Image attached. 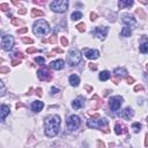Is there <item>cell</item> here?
<instances>
[{
    "label": "cell",
    "mask_w": 148,
    "mask_h": 148,
    "mask_svg": "<svg viewBox=\"0 0 148 148\" xmlns=\"http://www.w3.org/2000/svg\"><path fill=\"white\" fill-rule=\"evenodd\" d=\"M61 119L58 114H50L44 119V127H45V135L49 138H53L59 133Z\"/></svg>",
    "instance_id": "1"
},
{
    "label": "cell",
    "mask_w": 148,
    "mask_h": 148,
    "mask_svg": "<svg viewBox=\"0 0 148 148\" xmlns=\"http://www.w3.org/2000/svg\"><path fill=\"white\" fill-rule=\"evenodd\" d=\"M32 31L37 36H45L50 32V24L45 20H38L32 25Z\"/></svg>",
    "instance_id": "2"
},
{
    "label": "cell",
    "mask_w": 148,
    "mask_h": 148,
    "mask_svg": "<svg viewBox=\"0 0 148 148\" xmlns=\"http://www.w3.org/2000/svg\"><path fill=\"white\" fill-rule=\"evenodd\" d=\"M82 59V53L79 49H71L67 54V62L69 66H76Z\"/></svg>",
    "instance_id": "3"
},
{
    "label": "cell",
    "mask_w": 148,
    "mask_h": 148,
    "mask_svg": "<svg viewBox=\"0 0 148 148\" xmlns=\"http://www.w3.org/2000/svg\"><path fill=\"white\" fill-rule=\"evenodd\" d=\"M67 7H68L67 0H58V1H52L50 3V8L56 13H65Z\"/></svg>",
    "instance_id": "4"
},
{
    "label": "cell",
    "mask_w": 148,
    "mask_h": 148,
    "mask_svg": "<svg viewBox=\"0 0 148 148\" xmlns=\"http://www.w3.org/2000/svg\"><path fill=\"white\" fill-rule=\"evenodd\" d=\"M81 124V120H80V117L76 116V114H72L68 117L67 121H66V125H67V128L68 131H75L79 128Z\"/></svg>",
    "instance_id": "5"
},
{
    "label": "cell",
    "mask_w": 148,
    "mask_h": 148,
    "mask_svg": "<svg viewBox=\"0 0 148 148\" xmlns=\"http://www.w3.org/2000/svg\"><path fill=\"white\" fill-rule=\"evenodd\" d=\"M1 46L6 51H10L14 46V38L12 35H5L1 37Z\"/></svg>",
    "instance_id": "6"
},
{
    "label": "cell",
    "mask_w": 148,
    "mask_h": 148,
    "mask_svg": "<svg viewBox=\"0 0 148 148\" xmlns=\"http://www.w3.org/2000/svg\"><path fill=\"white\" fill-rule=\"evenodd\" d=\"M121 21H123V23L126 24V27H128V28H131V29L136 28V24H138V23H136V20L134 18L133 15H131V14H128V13H125V14L121 15Z\"/></svg>",
    "instance_id": "7"
},
{
    "label": "cell",
    "mask_w": 148,
    "mask_h": 148,
    "mask_svg": "<svg viewBox=\"0 0 148 148\" xmlns=\"http://www.w3.org/2000/svg\"><path fill=\"white\" fill-rule=\"evenodd\" d=\"M106 125H108V121H106V119H104V118L97 119V120L90 119V120L87 121V126H88V127H90V128H96V130L102 128L103 126H106Z\"/></svg>",
    "instance_id": "8"
},
{
    "label": "cell",
    "mask_w": 148,
    "mask_h": 148,
    "mask_svg": "<svg viewBox=\"0 0 148 148\" xmlns=\"http://www.w3.org/2000/svg\"><path fill=\"white\" fill-rule=\"evenodd\" d=\"M123 101H124V98L121 96H113V97H111L109 99V105H110L111 110H113V111L119 110V108L123 104Z\"/></svg>",
    "instance_id": "9"
},
{
    "label": "cell",
    "mask_w": 148,
    "mask_h": 148,
    "mask_svg": "<svg viewBox=\"0 0 148 148\" xmlns=\"http://www.w3.org/2000/svg\"><path fill=\"white\" fill-rule=\"evenodd\" d=\"M108 32H109V29H108L106 27H96V28L92 30V35H94L95 37H97L98 39H101V40H103V39L106 37Z\"/></svg>",
    "instance_id": "10"
},
{
    "label": "cell",
    "mask_w": 148,
    "mask_h": 148,
    "mask_svg": "<svg viewBox=\"0 0 148 148\" xmlns=\"http://www.w3.org/2000/svg\"><path fill=\"white\" fill-rule=\"evenodd\" d=\"M37 76L42 81H50L51 77H52L51 72L47 68H40V69H38L37 71Z\"/></svg>",
    "instance_id": "11"
},
{
    "label": "cell",
    "mask_w": 148,
    "mask_h": 148,
    "mask_svg": "<svg viewBox=\"0 0 148 148\" xmlns=\"http://www.w3.org/2000/svg\"><path fill=\"white\" fill-rule=\"evenodd\" d=\"M118 114H119L121 118H124V119H131V118L134 116V111H133L131 108H125V109L121 110Z\"/></svg>",
    "instance_id": "12"
},
{
    "label": "cell",
    "mask_w": 148,
    "mask_h": 148,
    "mask_svg": "<svg viewBox=\"0 0 148 148\" xmlns=\"http://www.w3.org/2000/svg\"><path fill=\"white\" fill-rule=\"evenodd\" d=\"M83 105H84V98L81 97V96L77 97V98H75V99L72 102V108L75 109V110H79V109L83 108Z\"/></svg>",
    "instance_id": "13"
},
{
    "label": "cell",
    "mask_w": 148,
    "mask_h": 148,
    "mask_svg": "<svg viewBox=\"0 0 148 148\" xmlns=\"http://www.w3.org/2000/svg\"><path fill=\"white\" fill-rule=\"evenodd\" d=\"M65 66V61L62 59H58V60H54L50 64V67L56 69V71H59V69H62Z\"/></svg>",
    "instance_id": "14"
},
{
    "label": "cell",
    "mask_w": 148,
    "mask_h": 148,
    "mask_svg": "<svg viewBox=\"0 0 148 148\" xmlns=\"http://www.w3.org/2000/svg\"><path fill=\"white\" fill-rule=\"evenodd\" d=\"M84 56L90 60H95V59H97L99 57V52L97 50H86Z\"/></svg>",
    "instance_id": "15"
},
{
    "label": "cell",
    "mask_w": 148,
    "mask_h": 148,
    "mask_svg": "<svg viewBox=\"0 0 148 148\" xmlns=\"http://www.w3.org/2000/svg\"><path fill=\"white\" fill-rule=\"evenodd\" d=\"M43 108H44V103L42 101H35L31 104V110L34 112H40L43 110Z\"/></svg>",
    "instance_id": "16"
},
{
    "label": "cell",
    "mask_w": 148,
    "mask_h": 148,
    "mask_svg": "<svg viewBox=\"0 0 148 148\" xmlns=\"http://www.w3.org/2000/svg\"><path fill=\"white\" fill-rule=\"evenodd\" d=\"M113 74L117 76V77H127V71L125 69V68H123V67H120V68H116L114 71H113Z\"/></svg>",
    "instance_id": "17"
},
{
    "label": "cell",
    "mask_w": 148,
    "mask_h": 148,
    "mask_svg": "<svg viewBox=\"0 0 148 148\" xmlns=\"http://www.w3.org/2000/svg\"><path fill=\"white\" fill-rule=\"evenodd\" d=\"M9 106L6 105V104H2L1 105V109H0V113H1V121H3L6 119V117L9 114Z\"/></svg>",
    "instance_id": "18"
},
{
    "label": "cell",
    "mask_w": 148,
    "mask_h": 148,
    "mask_svg": "<svg viewBox=\"0 0 148 148\" xmlns=\"http://www.w3.org/2000/svg\"><path fill=\"white\" fill-rule=\"evenodd\" d=\"M68 81H69V84H71V86H73V87H77L79 83H80V77H79L76 74H72V75L69 76Z\"/></svg>",
    "instance_id": "19"
},
{
    "label": "cell",
    "mask_w": 148,
    "mask_h": 148,
    "mask_svg": "<svg viewBox=\"0 0 148 148\" xmlns=\"http://www.w3.org/2000/svg\"><path fill=\"white\" fill-rule=\"evenodd\" d=\"M133 3H134V2H133L132 0H120V1L118 2V7H119L120 9H123V8H125V7H131Z\"/></svg>",
    "instance_id": "20"
},
{
    "label": "cell",
    "mask_w": 148,
    "mask_h": 148,
    "mask_svg": "<svg viewBox=\"0 0 148 148\" xmlns=\"http://www.w3.org/2000/svg\"><path fill=\"white\" fill-rule=\"evenodd\" d=\"M114 132H116L117 135H120V134L126 132V127L124 125H121V124H116L114 125Z\"/></svg>",
    "instance_id": "21"
},
{
    "label": "cell",
    "mask_w": 148,
    "mask_h": 148,
    "mask_svg": "<svg viewBox=\"0 0 148 148\" xmlns=\"http://www.w3.org/2000/svg\"><path fill=\"white\" fill-rule=\"evenodd\" d=\"M132 35V29L131 28H128V27H124L123 29H121V31H120V36L121 37H130Z\"/></svg>",
    "instance_id": "22"
},
{
    "label": "cell",
    "mask_w": 148,
    "mask_h": 148,
    "mask_svg": "<svg viewBox=\"0 0 148 148\" xmlns=\"http://www.w3.org/2000/svg\"><path fill=\"white\" fill-rule=\"evenodd\" d=\"M98 77H99L101 81H106V80L110 79V72L109 71H103V72L99 73V76Z\"/></svg>",
    "instance_id": "23"
},
{
    "label": "cell",
    "mask_w": 148,
    "mask_h": 148,
    "mask_svg": "<svg viewBox=\"0 0 148 148\" xmlns=\"http://www.w3.org/2000/svg\"><path fill=\"white\" fill-rule=\"evenodd\" d=\"M43 15H44V13L40 9H36V8L31 9V17H38V16H43Z\"/></svg>",
    "instance_id": "24"
},
{
    "label": "cell",
    "mask_w": 148,
    "mask_h": 148,
    "mask_svg": "<svg viewBox=\"0 0 148 148\" xmlns=\"http://www.w3.org/2000/svg\"><path fill=\"white\" fill-rule=\"evenodd\" d=\"M139 50H140V52H141V53H148V42L142 43V44L140 45Z\"/></svg>",
    "instance_id": "25"
},
{
    "label": "cell",
    "mask_w": 148,
    "mask_h": 148,
    "mask_svg": "<svg viewBox=\"0 0 148 148\" xmlns=\"http://www.w3.org/2000/svg\"><path fill=\"white\" fill-rule=\"evenodd\" d=\"M71 17H72L73 21H77V20H80L82 17V13L81 12H74V13H72Z\"/></svg>",
    "instance_id": "26"
},
{
    "label": "cell",
    "mask_w": 148,
    "mask_h": 148,
    "mask_svg": "<svg viewBox=\"0 0 148 148\" xmlns=\"http://www.w3.org/2000/svg\"><path fill=\"white\" fill-rule=\"evenodd\" d=\"M132 130H133L135 133L140 132V130H141V124H140V123H133V124H132Z\"/></svg>",
    "instance_id": "27"
},
{
    "label": "cell",
    "mask_w": 148,
    "mask_h": 148,
    "mask_svg": "<svg viewBox=\"0 0 148 148\" xmlns=\"http://www.w3.org/2000/svg\"><path fill=\"white\" fill-rule=\"evenodd\" d=\"M136 14L139 15V17H140V18H146V13L143 12V9L138 8V9H136Z\"/></svg>",
    "instance_id": "28"
},
{
    "label": "cell",
    "mask_w": 148,
    "mask_h": 148,
    "mask_svg": "<svg viewBox=\"0 0 148 148\" xmlns=\"http://www.w3.org/2000/svg\"><path fill=\"white\" fill-rule=\"evenodd\" d=\"M80 32H83L84 30H86V25H84V23H79L76 27H75Z\"/></svg>",
    "instance_id": "29"
},
{
    "label": "cell",
    "mask_w": 148,
    "mask_h": 148,
    "mask_svg": "<svg viewBox=\"0 0 148 148\" xmlns=\"http://www.w3.org/2000/svg\"><path fill=\"white\" fill-rule=\"evenodd\" d=\"M35 61H36L37 64H39V65H44V64H45V59H44L43 57H36V58H35Z\"/></svg>",
    "instance_id": "30"
},
{
    "label": "cell",
    "mask_w": 148,
    "mask_h": 148,
    "mask_svg": "<svg viewBox=\"0 0 148 148\" xmlns=\"http://www.w3.org/2000/svg\"><path fill=\"white\" fill-rule=\"evenodd\" d=\"M60 43H61L62 46H67L68 45V40H67L66 37H60Z\"/></svg>",
    "instance_id": "31"
},
{
    "label": "cell",
    "mask_w": 148,
    "mask_h": 148,
    "mask_svg": "<svg viewBox=\"0 0 148 148\" xmlns=\"http://www.w3.org/2000/svg\"><path fill=\"white\" fill-rule=\"evenodd\" d=\"M21 23H23V21L17 20V18H12V24H13V25H18V24H21Z\"/></svg>",
    "instance_id": "32"
},
{
    "label": "cell",
    "mask_w": 148,
    "mask_h": 148,
    "mask_svg": "<svg viewBox=\"0 0 148 148\" xmlns=\"http://www.w3.org/2000/svg\"><path fill=\"white\" fill-rule=\"evenodd\" d=\"M22 42H23V43H25V44H32V43H34V39H31V38H27V37H23V38H22Z\"/></svg>",
    "instance_id": "33"
},
{
    "label": "cell",
    "mask_w": 148,
    "mask_h": 148,
    "mask_svg": "<svg viewBox=\"0 0 148 148\" xmlns=\"http://www.w3.org/2000/svg\"><path fill=\"white\" fill-rule=\"evenodd\" d=\"M0 9L1 10H7V9H9V5L8 3H0Z\"/></svg>",
    "instance_id": "34"
},
{
    "label": "cell",
    "mask_w": 148,
    "mask_h": 148,
    "mask_svg": "<svg viewBox=\"0 0 148 148\" xmlns=\"http://www.w3.org/2000/svg\"><path fill=\"white\" fill-rule=\"evenodd\" d=\"M49 42H50L51 44H56V43H57V36H56V35L51 36V37H50V39H49Z\"/></svg>",
    "instance_id": "35"
},
{
    "label": "cell",
    "mask_w": 148,
    "mask_h": 148,
    "mask_svg": "<svg viewBox=\"0 0 148 148\" xmlns=\"http://www.w3.org/2000/svg\"><path fill=\"white\" fill-rule=\"evenodd\" d=\"M27 52L28 53H35V52H38V50L36 47H29V49H27Z\"/></svg>",
    "instance_id": "36"
},
{
    "label": "cell",
    "mask_w": 148,
    "mask_h": 148,
    "mask_svg": "<svg viewBox=\"0 0 148 148\" xmlns=\"http://www.w3.org/2000/svg\"><path fill=\"white\" fill-rule=\"evenodd\" d=\"M96 18H97V14L94 13V12H91V13H90V20H91V21H96Z\"/></svg>",
    "instance_id": "37"
},
{
    "label": "cell",
    "mask_w": 148,
    "mask_h": 148,
    "mask_svg": "<svg viewBox=\"0 0 148 148\" xmlns=\"http://www.w3.org/2000/svg\"><path fill=\"white\" fill-rule=\"evenodd\" d=\"M17 32H18V34H25V32H28V28L23 27V28L18 29V30H17Z\"/></svg>",
    "instance_id": "38"
},
{
    "label": "cell",
    "mask_w": 148,
    "mask_h": 148,
    "mask_svg": "<svg viewBox=\"0 0 148 148\" xmlns=\"http://www.w3.org/2000/svg\"><path fill=\"white\" fill-rule=\"evenodd\" d=\"M59 92V89L56 88V87H52L51 88V95H54V94H58Z\"/></svg>",
    "instance_id": "39"
},
{
    "label": "cell",
    "mask_w": 148,
    "mask_h": 148,
    "mask_svg": "<svg viewBox=\"0 0 148 148\" xmlns=\"http://www.w3.org/2000/svg\"><path fill=\"white\" fill-rule=\"evenodd\" d=\"M97 148H105V145L101 140H97Z\"/></svg>",
    "instance_id": "40"
},
{
    "label": "cell",
    "mask_w": 148,
    "mask_h": 148,
    "mask_svg": "<svg viewBox=\"0 0 148 148\" xmlns=\"http://www.w3.org/2000/svg\"><path fill=\"white\" fill-rule=\"evenodd\" d=\"M9 72V68H7V67H0V73H8Z\"/></svg>",
    "instance_id": "41"
},
{
    "label": "cell",
    "mask_w": 148,
    "mask_h": 148,
    "mask_svg": "<svg viewBox=\"0 0 148 148\" xmlns=\"http://www.w3.org/2000/svg\"><path fill=\"white\" fill-rule=\"evenodd\" d=\"M0 86H1V96L5 95V86H3V82L0 81Z\"/></svg>",
    "instance_id": "42"
},
{
    "label": "cell",
    "mask_w": 148,
    "mask_h": 148,
    "mask_svg": "<svg viewBox=\"0 0 148 148\" xmlns=\"http://www.w3.org/2000/svg\"><path fill=\"white\" fill-rule=\"evenodd\" d=\"M142 89H143V87H142L141 84H136V86L134 87V90H135V91H139V90H142Z\"/></svg>",
    "instance_id": "43"
},
{
    "label": "cell",
    "mask_w": 148,
    "mask_h": 148,
    "mask_svg": "<svg viewBox=\"0 0 148 148\" xmlns=\"http://www.w3.org/2000/svg\"><path fill=\"white\" fill-rule=\"evenodd\" d=\"M27 13V9L25 8H21V9H18V14L20 15H24Z\"/></svg>",
    "instance_id": "44"
},
{
    "label": "cell",
    "mask_w": 148,
    "mask_h": 148,
    "mask_svg": "<svg viewBox=\"0 0 148 148\" xmlns=\"http://www.w3.org/2000/svg\"><path fill=\"white\" fill-rule=\"evenodd\" d=\"M14 56H15V57H17V58H20V59H22V58H24V56H23V54H22L21 52H16V53H15Z\"/></svg>",
    "instance_id": "45"
},
{
    "label": "cell",
    "mask_w": 148,
    "mask_h": 148,
    "mask_svg": "<svg viewBox=\"0 0 148 148\" xmlns=\"http://www.w3.org/2000/svg\"><path fill=\"white\" fill-rule=\"evenodd\" d=\"M20 64H21L20 60H12V65H13V66H17V65H20Z\"/></svg>",
    "instance_id": "46"
},
{
    "label": "cell",
    "mask_w": 148,
    "mask_h": 148,
    "mask_svg": "<svg viewBox=\"0 0 148 148\" xmlns=\"http://www.w3.org/2000/svg\"><path fill=\"white\" fill-rule=\"evenodd\" d=\"M89 68L95 71V69H97V66H96V64H92V62H91V64H89Z\"/></svg>",
    "instance_id": "47"
},
{
    "label": "cell",
    "mask_w": 148,
    "mask_h": 148,
    "mask_svg": "<svg viewBox=\"0 0 148 148\" xmlns=\"http://www.w3.org/2000/svg\"><path fill=\"white\" fill-rule=\"evenodd\" d=\"M126 82H127L128 84H131V83L134 82V79H133V77H126Z\"/></svg>",
    "instance_id": "48"
},
{
    "label": "cell",
    "mask_w": 148,
    "mask_h": 148,
    "mask_svg": "<svg viewBox=\"0 0 148 148\" xmlns=\"http://www.w3.org/2000/svg\"><path fill=\"white\" fill-rule=\"evenodd\" d=\"M145 146L148 147V133L145 135Z\"/></svg>",
    "instance_id": "49"
},
{
    "label": "cell",
    "mask_w": 148,
    "mask_h": 148,
    "mask_svg": "<svg viewBox=\"0 0 148 148\" xmlns=\"http://www.w3.org/2000/svg\"><path fill=\"white\" fill-rule=\"evenodd\" d=\"M36 94H37L38 96H42V95H43V94H42V89H40V88H37V89H36Z\"/></svg>",
    "instance_id": "50"
},
{
    "label": "cell",
    "mask_w": 148,
    "mask_h": 148,
    "mask_svg": "<svg viewBox=\"0 0 148 148\" xmlns=\"http://www.w3.org/2000/svg\"><path fill=\"white\" fill-rule=\"evenodd\" d=\"M84 88H86V90H87V91H92V88H91L90 86H86Z\"/></svg>",
    "instance_id": "51"
},
{
    "label": "cell",
    "mask_w": 148,
    "mask_h": 148,
    "mask_svg": "<svg viewBox=\"0 0 148 148\" xmlns=\"http://www.w3.org/2000/svg\"><path fill=\"white\" fill-rule=\"evenodd\" d=\"M34 3H36V5H43V2H40V1H34Z\"/></svg>",
    "instance_id": "52"
},
{
    "label": "cell",
    "mask_w": 148,
    "mask_h": 148,
    "mask_svg": "<svg viewBox=\"0 0 148 148\" xmlns=\"http://www.w3.org/2000/svg\"><path fill=\"white\" fill-rule=\"evenodd\" d=\"M21 106H23L21 103H17V104H16V108H17V109H18V108H21Z\"/></svg>",
    "instance_id": "53"
},
{
    "label": "cell",
    "mask_w": 148,
    "mask_h": 148,
    "mask_svg": "<svg viewBox=\"0 0 148 148\" xmlns=\"http://www.w3.org/2000/svg\"><path fill=\"white\" fill-rule=\"evenodd\" d=\"M13 3H14V5H16V6H18V5H20V2H17V1H13Z\"/></svg>",
    "instance_id": "54"
},
{
    "label": "cell",
    "mask_w": 148,
    "mask_h": 148,
    "mask_svg": "<svg viewBox=\"0 0 148 148\" xmlns=\"http://www.w3.org/2000/svg\"><path fill=\"white\" fill-rule=\"evenodd\" d=\"M146 69H147V71H148V64H147V65H146Z\"/></svg>",
    "instance_id": "55"
},
{
    "label": "cell",
    "mask_w": 148,
    "mask_h": 148,
    "mask_svg": "<svg viewBox=\"0 0 148 148\" xmlns=\"http://www.w3.org/2000/svg\"><path fill=\"white\" fill-rule=\"evenodd\" d=\"M147 124H148V117H147Z\"/></svg>",
    "instance_id": "56"
}]
</instances>
